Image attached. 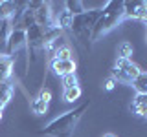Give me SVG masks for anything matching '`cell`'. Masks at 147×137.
Returning <instances> with one entry per match:
<instances>
[{
	"label": "cell",
	"instance_id": "12",
	"mask_svg": "<svg viewBox=\"0 0 147 137\" xmlns=\"http://www.w3.org/2000/svg\"><path fill=\"white\" fill-rule=\"evenodd\" d=\"M9 33H11V20H6V22H2V26H0V57H4L6 51H7Z\"/></svg>",
	"mask_w": 147,
	"mask_h": 137
},
{
	"label": "cell",
	"instance_id": "22",
	"mask_svg": "<svg viewBox=\"0 0 147 137\" xmlns=\"http://www.w3.org/2000/svg\"><path fill=\"white\" fill-rule=\"evenodd\" d=\"M2 110H4V108H0V121H2Z\"/></svg>",
	"mask_w": 147,
	"mask_h": 137
},
{
	"label": "cell",
	"instance_id": "5",
	"mask_svg": "<svg viewBox=\"0 0 147 137\" xmlns=\"http://www.w3.org/2000/svg\"><path fill=\"white\" fill-rule=\"evenodd\" d=\"M18 53H26V68H30V61H28V42H26V29L22 27H11V33L7 39V57L17 59Z\"/></svg>",
	"mask_w": 147,
	"mask_h": 137
},
{
	"label": "cell",
	"instance_id": "1",
	"mask_svg": "<svg viewBox=\"0 0 147 137\" xmlns=\"http://www.w3.org/2000/svg\"><path fill=\"white\" fill-rule=\"evenodd\" d=\"M88 106H90V100H85V102L79 104L77 108H74L70 112L55 117L52 122H48V124H46L42 130H39L37 134L46 135V137H72V132L76 130L81 115L88 110Z\"/></svg>",
	"mask_w": 147,
	"mask_h": 137
},
{
	"label": "cell",
	"instance_id": "2",
	"mask_svg": "<svg viewBox=\"0 0 147 137\" xmlns=\"http://www.w3.org/2000/svg\"><path fill=\"white\" fill-rule=\"evenodd\" d=\"M123 20V2L119 0H110L101 7V15L92 29V42L99 40L103 35H107L110 29H114L119 22Z\"/></svg>",
	"mask_w": 147,
	"mask_h": 137
},
{
	"label": "cell",
	"instance_id": "20",
	"mask_svg": "<svg viewBox=\"0 0 147 137\" xmlns=\"http://www.w3.org/2000/svg\"><path fill=\"white\" fill-rule=\"evenodd\" d=\"M116 84H118V82L114 80L112 77H109V79L105 80V90H109V91H110V90H114V86H116Z\"/></svg>",
	"mask_w": 147,
	"mask_h": 137
},
{
	"label": "cell",
	"instance_id": "9",
	"mask_svg": "<svg viewBox=\"0 0 147 137\" xmlns=\"http://www.w3.org/2000/svg\"><path fill=\"white\" fill-rule=\"evenodd\" d=\"M13 62H15L13 57H7V55L0 57V82L11 80V77H13Z\"/></svg>",
	"mask_w": 147,
	"mask_h": 137
},
{
	"label": "cell",
	"instance_id": "15",
	"mask_svg": "<svg viewBox=\"0 0 147 137\" xmlns=\"http://www.w3.org/2000/svg\"><path fill=\"white\" fill-rule=\"evenodd\" d=\"M64 9H66V11L70 13L72 17L83 15V13L86 11L85 4H83V2H79V0H66V2H64Z\"/></svg>",
	"mask_w": 147,
	"mask_h": 137
},
{
	"label": "cell",
	"instance_id": "11",
	"mask_svg": "<svg viewBox=\"0 0 147 137\" xmlns=\"http://www.w3.org/2000/svg\"><path fill=\"white\" fill-rule=\"evenodd\" d=\"M17 13V2L13 0H2L0 2V20L6 22V20H13Z\"/></svg>",
	"mask_w": 147,
	"mask_h": 137
},
{
	"label": "cell",
	"instance_id": "4",
	"mask_svg": "<svg viewBox=\"0 0 147 137\" xmlns=\"http://www.w3.org/2000/svg\"><path fill=\"white\" fill-rule=\"evenodd\" d=\"M140 68L136 66L131 59H116L114 62V68H112V79L116 82H125V84H131L132 80L140 75Z\"/></svg>",
	"mask_w": 147,
	"mask_h": 137
},
{
	"label": "cell",
	"instance_id": "3",
	"mask_svg": "<svg viewBox=\"0 0 147 137\" xmlns=\"http://www.w3.org/2000/svg\"><path fill=\"white\" fill-rule=\"evenodd\" d=\"M99 15H101V9H86L83 15H77L72 18L70 29L85 48H90L92 44V29H94Z\"/></svg>",
	"mask_w": 147,
	"mask_h": 137
},
{
	"label": "cell",
	"instance_id": "17",
	"mask_svg": "<svg viewBox=\"0 0 147 137\" xmlns=\"http://www.w3.org/2000/svg\"><path fill=\"white\" fill-rule=\"evenodd\" d=\"M131 55H132V44L131 42L125 40V42H121L118 46V57L119 59H129Z\"/></svg>",
	"mask_w": 147,
	"mask_h": 137
},
{
	"label": "cell",
	"instance_id": "19",
	"mask_svg": "<svg viewBox=\"0 0 147 137\" xmlns=\"http://www.w3.org/2000/svg\"><path fill=\"white\" fill-rule=\"evenodd\" d=\"M76 86H79V84H77V77H76V73L63 77V88H64V90H68V88H76Z\"/></svg>",
	"mask_w": 147,
	"mask_h": 137
},
{
	"label": "cell",
	"instance_id": "18",
	"mask_svg": "<svg viewBox=\"0 0 147 137\" xmlns=\"http://www.w3.org/2000/svg\"><path fill=\"white\" fill-rule=\"evenodd\" d=\"M52 59H59V61H68V59H72V51H70V48H61V49H57L53 55H52Z\"/></svg>",
	"mask_w": 147,
	"mask_h": 137
},
{
	"label": "cell",
	"instance_id": "7",
	"mask_svg": "<svg viewBox=\"0 0 147 137\" xmlns=\"http://www.w3.org/2000/svg\"><path fill=\"white\" fill-rule=\"evenodd\" d=\"M50 100H52V91H50V88H40L39 93L33 97V100H31V112L35 113V115H44L46 110H48L50 106Z\"/></svg>",
	"mask_w": 147,
	"mask_h": 137
},
{
	"label": "cell",
	"instance_id": "10",
	"mask_svg": "<svg viewBox=\"0 0 147 137\" xmlns=\"http://www.w3.org/2000/svg\"><path fill=\"white\" fill-rule=\"evenodd\" d=\"M132 113L142 119H147V95H136L131 104Z\"/></svg>",
	"mask_w": 147,
	"mask_h": 137
},
{
	"label": "cell",
	"instance_id": "23",
	"mask_svg": "<svg viewBox=\"0 0 147 137\" xmlns=\"http://www.w3.org/2000/svg\"><path fill=\"white\" fill-rule=\"evenodd\" d=\"M145 26H147V22H145Z\"/></svg>",
	"mask_w": 147,
	"mask_h": 137
},
{
	"label": "cell",
	"instance_id": "21",
	"mask_svg": "<svg viewBox=\"0 0 147 137\" xmlns=\"http://www.w3.org/2000/svg\"><path fill=\"white\" fill-rule=\"evenodd\" d=\"M103 137H116V135H114V134H105Z\"/></svg>",
	"mask_w": 147,
	"mask_h": 137
},
{
	"label": "cell",
	"instance_id": "8",
	"mask_svg": "<svg viewBox=\"0 0 147 137\" xmlns=\"http://www.w3.org/2000/svg\"><path fill=\"white\" fill-rule=\"evenodd\" d=\"M50 70H52L57 77H66L76 73V62L74 59H68V61H59V59H50Z\"/></svg>",
	"mask_w": 147,
	"mask_h": 137
},
{
	"label": "cell",
	"instance_id": "16",
	"mask_svg": "<svg viewBox=\"0 0 147 137\" xmlns=\"http://www.w3.org/2000/svg\"><path fill=\"white\" fill-rule=\"evenodd\" d=\"M81 93H83V90L79 88V86H76V88H68V90L63 91V99L66 100V102H76V100L81 99Z\"/></svg>",
	"mask_w": 147,
	"mask_h": 137
},
{
	"label": "cell",
	"instance_id": "6",
	"mask_svg": "<svg viewBox=\"0 0 147 137\" xmlns=\"http://www.w3.org/2000/svg\"><path fill=\"white\" fill-rule=\"evenodd\" d=\"M123 18L147 22V2H140V0L123 2Z\"/></svg>",
	"mask_w": 147,
	"mask_h": 137
},
{
	"label": "cell",
	"instance_id": "13",
	"mask_svg": "<svg viewBox=\"0 0 147 137\" xmlns=\"http://www.w3.org/2000/svg\"><path fill=\"white\" fill-rule=\"evenodd\" d=\"M13 97V84L11 80L7 82H0V108H4Z\"/></svg>",
	"mask_w": 147,
	"mask_h": 137
},
{
	"label": "cell",
	"instance_id": "14",
	"mask_svg": "<svg viewBox=\"0 0 147 137\" xmlns=\"http://www.w3.org/2000/svg\"><path fill=\"white\" fill-rule=\"evenodd\" d=\"M136 95H147V71H140V75L131 82Z\"/></svg>",
	"mask_w": 147,
	"mask_h": 137
}]
</instances>
